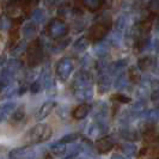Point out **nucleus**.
<instances>
[{
  "instance_id": "1",
  "label": "nucleus",
  "mask_w": 159,
  "mask_h": 159,
  "mask_svg": "<svg viewBox=\"0 0 159 159\" xmlns=\"http://www.w3.org/2000/svg\"><path fill=\"white\" fill-rule=\"evenodd\" d=\"M92 84H93V78L90 72H78L73 80V90L75 97L81 101H90L93 96Z\"/></svg>"
},
{
  "instance_id": "2",
  "label": "nucleus",
  "mask_w": 159,
  "mask_h": 159,
  "mask_svg": "<svg viewBox=\"0 0 159 159\" xmlns=\"http://www.w3.org/2000/svg\"><path fill=\"white\" fill-rule=\"evenodd\" d=\"M53 134V129L50 126L46 123H37L28 130L25 134V141L30 145H36V143H42L50 139Z\"/></svg>"
},
{
  "instance_id": "3",
  "label": "nucleus",
  "mask_w": 159,
  "mask_h": 159,
  "mask_svg": "<svg viewBox=\"0 0 159 159\" xmlns=\"http://www.w3.org/2000/svg\"><path fill=\"white\" fill-rule=\"evenodd\" d=\"M111 26V18L108 15H102L99 19L96 22L88 32V40L92 42L102 41L109 32V29Z\"/></svg>"
},
{
  "instance_id": "4",
  "label": "nucleus",
  "mask_w": 159,
  "mask_h": 159,
  "mask_svg": "<svg viewBox=\"0 0 159 159\" xmlns=\"http://www.w3.org/2000/svg\"><path fill=\"white\" fill-rule=\"evenodd\" d=\"M28 50V65L29 67H36L43 61V47L40 40H34L26 48Z\"/></svg>"
},
{
  "instance_id": "5",
  "label": "nucleus",
  "mask_w": 159,
  "mask_h": 159,
  "mask_svg": "<svg viewBox=\"0 0 159 159\" xmlns=\"http://www.w3.org/2000/svg\"><path fill=\"white\" fill-rule=\"evenodd\" d=\"M47 32L49 35V37H52L54 40H59V39L65 37L68 34V26L62 19L54 18L48 24Z\"/></svg>"
},
{
  "instance_id": "6",
  "label": "nucleus",
  "mask_w": 159,
  "mask_h": 159,
  "mask_svg": "<svg viewBox=\"0 0 159 159\" xmlns=\"http://www.w3.org/2000/svg\"><path fill=\"white\" fill-rule=\"evenodd\" d=\"M73 70H74V64L71 57H62L56 64V75L62 81H66L70 78Z\"/></svg>"
},
{
  "instance_id": "7",
  "label": "nucleus",
  "mask_w": 159,
  "mask_h": 159,
  "mask_svg": "<svg viewBox=\"0 0 159 159\" xmlns=\"http://www.w3.org/2000/svg\"><path fill=\"white\" fill-rule=\"evenodd\" d=\"M35 157V150L31 146H22L10 151L8 158L10 159H32Z\"/></svg>"
},
{
  "instance_id": "8",
  "label": "nucleus",
  "mask_w": 159,
  "mask_h": 159,
  "mask_svg": "<svg viewBox=\"0 0 159 159\" xmlns=\"http://www.w3.org/2000/svg\"><path fill=\"white\" fill-rule=\"evenodd\" d=\"M115 145V141L111 136H103V138H99L97 141H96V148L98 153H108V152L111 150Z\"/></svg>"
},
{
  "instance_id": "9",
  "label": "nucleus",
  "mask_w": 159,
  "mask_h": 159,
  "mask_svg": "<svg viewBox=\"0 0 159 159\" xmlns=\"http://www.w3.org/2000/svg\"><path fill=\"white\" fill-rule=\"evenodd\" d=\"M55 107H56L55 101H47V102H44L40 107V109L37 110V112H36V120H39V121L44 120L50 112L55 109Z\"/></svg>"
},
{
  "instance_id": "10",
  "label": "nucleus",
  "mask_w": 159,
  "mask_h": 159,
  "mask_svg": "<svg viewBox=\"0 0 159 159\" xmlns=\"http://www.w3.org/2000/svg\"><path fill=\"white\" fill-rule=\"evenodd\" d=\"M16 78V73L11 72L10 70H7L6 67L2 68V71L0 72V88H8L13 84Z\"/></svg>"
},
{
  "instance_id": "11",
  "label": "nucleus",
  "mask_w": 159,
  "mask_h": 159,
  "mask_svg": "<svg viewBox=\"0 0 159 159\" xmlns=\"http://www.w3.org/2000/svg\"><path fill=\"white\" fill-rule=\"evenodd\" d=\"M108 132V126L104 123V121H97L95 123L90 125L88 134L90 136H99L103 135Z\"/></svg>"
},
{
  "instance_id": "12",
  "label": "nucleus",
  "mask_w": 159,
  "mask_h": 159,
  "mask_svg": "<svg viewBox=\"0 0 159 159\" xmlns=\"http://www.w3.org/2000/svg\"><path fill=\"white\" fill-rule=\"evenodd\" d=\"M91 110V105L90 104H79L73 111H72V116L75 120H83L85 119L89 115V112Z\"/></svg>"
},
{
  "instance_id": "13",
  "label": "nucleus",
  "mask_w": 159,
  "mask_h": 159,
  "mask_svg": "<svg viewBox=\"0 0 159 159\" xmlns=\"http://www.w3.org/2000/svg\"><path fill=\"white\" fill-rule=\"evenodd\" d=\"M37 32V24L35 23L34 20L31 22H28L23 25V29H22V34L25 39H31L36 35Z\"/></svg>"
},
{
  "instance_id": "14",
  "label": "nucleus",
  "mask_w": 159,
  "mask_h": 159,
  "mask_svg": "<svg viewBox=\"0 0 159 159\" xmlns=\"http://www.w3.org/2000/svg\"><path fill=\"white\" fill-rule=\"evenodd\" d=\"M26 48H28L26 41L25 40L19 41V42H17L16 44L12 47V49L10 50V55L13 56V57L16 59V57H18V56H20L22 54H23L24 52L26 50Z\"/></svg>"
},
{
  "instance_id": "15",
  "label": "nucleus",
  "mask_w": 159,
  "mask_h": 159,
  "mask_svg": "<svg viewBox=\"0 0 159 159\" xmlns=\"http://www.w3.org/2000/svg\"><path fill=\"white\" fill-rule=\"evenodd\" d=\"M110 85H111V80L109 74H101V78L98 81V91L101 93H104L110 89Z\"/></svg>"
},
{
  "instance_id": "16",
  "label": "nucleus",
  "mask_w": 159,
  "mask_h": 159,
  "mask_svg": "<svg viewBox=\"0 0 159 159\" xmlns=\"http://www.w3.org/2000/svg\"><path fill=\"white\" fill-rule=\"evenodd\" d=\"M121 135L122 138H125L128 141H134V140H138L139 139V134L135 129L133 128H123L121 130Z\"/></svg>"
},
{
  "instance_id": "17",
  "label": "nucleus",
  "mask_w": 159,
  "mask_h": 159,
  "mask_svg": "<svg viewBox=\"0 0 159 159\" xmlns=\"http://www.w3.org/2000/svg\"><path fill=\"white\" fill-rule=\"evenodd\" d=\"M83 4H84V6L88 10L95 12V11L99 10L103 6L104 0H83Z\"/></svg>"
},
{
  "instance_id": "18",
  "label": "nucleus",
  "mask_w": 159,
  "mask_h": 159,
  "mask_svg": "<svg viewBox=\"0 0 159 159\" xmlns=\"http://www.w3.org/2000/svg\"><path fill=\"white\" fill-rule=\"evenodd\" d=\"M128 79L130 80L132 83H139L141 79V75H140V71L138 68V66H132L129 70H128Z\"/></svg>"
},
{
  "instance_id": "19",
  "label": "nucleus",
  "mask_w": 159,
  "mask_h": 159,
  "mask_svg": "<svg viewBox=\"0 0 159 159\" xmlns=\"http://www.w3.org/2000/svg\"><path fill=\"white\" fill-rule=\"evenodd\" d=\"M89 44H90V41L88 40V37H80V39H78L74 42L73 48H74L75 52H80L81 53V52H84L89 47Z\"/></svg>"
},
{
  "instance_id": "20",
  "label": "nucleus",
  "mask_w": 159,
  "mask_h": 159,
  "mask_svg": "<svg viewBox=\"0 0 159 159\" xmlns=\"http://www.w3.org/2000/svg\"><path fill=\"white\" fill-rule=\"evenodd\" d=\"M12 18L7 15H1L0 16V30H8L12 28Z\"/></svg>"
},
{
  "instance_id": "21",
  "label": "nucleus",
  "mask_w": 159,
  "mask_h": 159,
  "mask_svg": "<svg viewBox=\"0 0 159 159\" xmlns=\"http://www.w3.org/2000/svg\"><path fill=\"white\" fill-rule=\"evenodd\" d=\"M145 119L146 121L148 122V123H157L159 121V111L157 109H151V110H148V111L145 114Z\"/></svg>"
},
{
  "instance_id": "22",
  "label": "nucleus",
  "mask_w": 159,
  "mask_h": 159,
  "mask_svg": "<svg viewBox=\"0 0 159 159\" xmlns=\"http://www.w3.org/2000/svg\"><path fill=\"white\" fill-rule=\"evenodd\" d=\"M22 66H23V64H22L20 60H18V59H11V60L7 61L6 68L10 70L11 72H13V73H17V72L22 68Z\"/></svg>"
},
{
  "instance_id": "23",
  "label": "nucleus",
  "mask_w": 159,
  "mask_h": 159,
  "mask_svg": "<svg viewBox=\"0 0 159 159\" xmlns=\"http://www.w3.org/2000/svg\"><path fill=\"white\" fill-rule=\"evenodd\" d=\"M66 145L65 143H53L52 146H50V152L53 153V154H55V156H62L65 154V152H66Z\"/></svg>"
},
{
  "instance_id": "24",
  "label": "nucleus",
  "mask_w": 159,
  "mask_h": 159,
  "mask_svg": "<svg viewBox=\"0 0 159 159\" xmlns=\"http://www.w3.org/2000/svg\"><path fill=\"white\" fill-rule=\"evenodd\" d=\"M24 116H25V109H24L23 105H20L19 108H17V109L13 110V114H12V116H11V120H12L13 122H20V121L24 119Z\"/></svg>"
},
{
  "instance_id": "25",
  "label": "nucleus",
  "mask_w": 159,
  "mask_h": 159,
  "mask_svg": "<svg viewBox=\"0 0 159 159\" xmlns=\"http://www.w3.org/2000/svg\"><path fill=\"white\" fill-rule=\"evenodd\" d=\"M32 19H34V22L36 23H42V22H44V19H46V12H44V10H42V8H35L34 10V12H32Z\"/></svg>"
},
{
  "instance_id": "26",
  "label": "nucleus",
  "mask_w": 159,
  "mask_h": 159,
  "mask_svg": "<svg viewBox=\"0 0 159 159\" xmlns=\"http://www.w3.org/2000/svg\"><path fill=\"white\" fill-rule=\"evenodd\" d=\"M128 85V77L123 73H120V75L115 80V88L121 90V89H125Z\"/></svg>"
},
{
  "instance_id": "27",
  "label": "nucleus",
  "mask_w": 159,
  "mask_h": 159,
  "mask_svg": "<svg viewBox=\"0 0 159 159\" xmlns=\"http://www.w3.org/2000/svg\"><path fill=\"white\" fill-rule=\"evenodd\" d=\"M79 136L80 135L78 133H70V134H66L65 136H62V138L59 140V143H65V145H67V143H73L79 139Z\"/></svg>"
},
{
  "instance_id": "28",
  "label": "nucleus",
  "mask_w": 159,
  "mask_h": 159,
  "mask_svg": "<svg viewBox=\"0 0 159 159\" xmlns=\"http://www.w3.org/2000/svg\"><path fill=\"white\" fill-rule=\"evenodd\" d=\"M153 64V59L151 56H143V59L139 60V64H138V68L139 70H147L150 66H152Z\"/></svg>"
},
{
  "instance_id": "29",
  "label": "nucleus",
  "mask_w": 159,
  "mask_h": 159,
  "mask_svg": "<svg viewBox=\"0 0 159 159\" xmlns=\"http://www.w3.org/2000/svg\"><path fill=\"white\" fill-rule=\"evenodd\" d=\"M122 152H123L126 156H128V157H133V156H135V153H136V147L133 143H127L122 146Z\"/></svg>"
},
{
  "instance_id": "30",
  "label": "nucleus",
  "mask_w": 159,
  "mask_h": 159,
  "mask_svg": "<svg viewBox=\"0 0 159 159\" xmlns=\"http://www.w3.org/2000/svg\"><path fill=\"white\" fill-rule=\"evenodd\" d=\"M152 156V157H156V156H159V147L157 146H152V147H147V148H143L141 153H140V157H143V156Z\"/></svg>"
},
{
  "instance_id": "31",
  "label": "nucleus",
  "mask_w": 159,
  "mask_h": 159,
  "mask_svg": "<svg viewBox=\"0 0 159 159\" xmlns=\"http://www.w3.org/2000/svg\"><path fill=\"white\" fill-rule=\"evenodd\" d=\"M72 13V7L70 4H62L59 10H57V15L60 17H67Z\"/></svg>"
},
{
  "instance_id": "32",
  "label": "nucleus",
  "mask_w": 159,
  "mask_h": 159,
  "mask_svg": "<svg viewBox=\"0 0 159 159\" xmlns=\"http://www.w3.org/2000/svg\"><path fill=\"white\" fill-rule=\"evenodd\" d=\"M42 83L40 81V79L35 80V81H32L31 84H30V86H29V90H30V92H31L32 95H36V93H39L41 90H42Z\"/></svg>"
},
{
  "instance_id": "33",
  "label": "nucleus",
  "mask_w": 159,
  "mask_h": 159,
  "mask_svg": "<svg viewBox=\"0 0 159 159\" xmlns=\"http://www.w3.org/2000/svg\"><path fill=\"white\" fill-rule=\"evenodd\" d=\"M0 108H1L2 110H5L7 114H10V112H12L16 109V103H15L13 101H8V102H5V103L1 104Z\"/></svg>"
},
{
  "instance_id": "34",
  "label": "nucleus",
  "mask_w": 159,
  "mask_h": 159,
  "mask_svg": "<svg viewBox=\"0 0 159 159\" xmlns=\"http://www.w3.org/2000/svg\"><path fill=\"white\" fill-rule=\"evenodd\" d=\"M147 8L152 13H159V0H150L147 4Z\"/></svg>"
},
{
  "instance_id": "35",
  "label": "nucleus",
  "mask_w": 159,
  "mask_h": 159,
  "mask_svg": "<svg viewBox=\"0 0 159 159\" xmlns=\"http://www.w3.org/2000/svg\"><path fill=\"white\" fill-rule=\"evenodd\" d=\"M109 42H110L111 44H114V46H119L120 42H121V34H120L119 30L112 34L111 37L109 39Z\"/></svg>"
},
{
  "instance_id": "36",
  "label": "nucleus",
  "mask_w": 159,
  "mask_h": 159,
  "mask_svg": "<svg viewBox=\"0 0 159 159\" xmlns=\"http://www.w3.org/2000/svg\"><path fill=\"white\" fill-rule=\"evenodd\" d=\"M126 25H127V18H126V16H121L116 22V29L122 30L126 28Z\"/></svg>"
},
{
  "instance_id": "37",
  "label": "nucleus",
  "mask_w": 159,
  "mask_h": 159,
  "mask_svg": "<svg viewBox=\"0 0 159 159\" xmlns=\"http://www.w3.org/2000/svg\"><path fill=\"white\" fill-rule=\"evenodd\" d=\"M151 101L157 108H159V90H154L151 95Z\"/></svg>"
},
{
  "instance_id": "38",
  "label": "nucleus",
  "mask_w": 159,
  "mask_h": 159,
  "mask_svg": "<svg viewBox=\"0 0 159 159\" xmlns=\"http://www.w3.org/2000/svg\"><path fill=\"white\" fill-rule=\"evenodd\" d=\"M114 101H117V102H121V103H128L130 102V98L129 97H125L123 95H115L112 97Z\"/></svg>"
},
{
  "instance_id": "39",
  "label": "nucleus",
  "mask_w": 159,
  "mask_h": 159,
  "mask_svg": "<svg viewBox=\"0 0 159 159\" xmlns=\"http://www.w3.org/2000/svg\"><path fill=\"white\" fill-rule=\"evenodd\" d=\"M20 6H28V5H36L40 0H18Z\"/></svg>"
},
{
  "instance_id": "40",
  "label": "nucleus",
  "mask_w": 159,
  "mask_h": 159,
  "mask_svg": "<svg viewBox=\"0 0 159 159\" xmlns=\"http://www.w3.org/2000/svg\"><path fill=\"white\" fill-rule=\"evenodd\" d=\"M7 112L5 111V110H2L1 108H0V122H2V121H5L6 117H7Z\"/></svg>"
},
{
  "instance_id": "41",
  "label": "nucleus",
  "mask_w": 159,
  "mask_h": 159,
  "mask_svg": "<svg viewBox=\"0 0 159 159\" xmlns=\"http://www.w3.org/2000/svg\"><path fill=\"white\" fill-rule=\"evenodd\" d=\"M111 159H125V157H122V156H120V154H115V156H112Z\"/></svg>"
},
{
  "instance_id": "42",
  "label": "nucleus",
  "mask_w": 159,
  "mask_h": 159,
  "mask_svg": "<svg viewBox=\"0 0 159 159\" xmlns=\"http://www.w3.org/2000/svg\"><path fill=\"white\" fill-rule=\"evenodd\" d=\"M79 159H86V158H79Z\"/></svg>"
},
{
  "instance_id": "43",
  "label": "nucleus",
  "mask_w": 159,
  "mask_h": 159,
  "mask_svg": "<svg viewBox=\"0 0 159 159\" xmlns=\"http://www.w3.org/2000/svg\"><path fill=\"white\" fill-rule=\"evenodd\" d=\"M0 91H1V88H0Z\"/></svg>"
}]
</instances>
